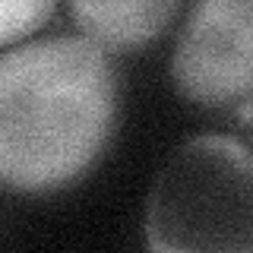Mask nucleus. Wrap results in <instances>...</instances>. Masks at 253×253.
Returning a JSON list of instances; mask_svg holds the SVG:
<instances>
[{
  "label": "nucleus",
  "instance_id": "1",
  "mask_svg": "<svg viewBox=\"0 0 253 253\" xmlns=\"http://www.w3.org/2000/svg\"><path fill=\"white\" fill-rule=\"evenodd\" d=\"M117 108V70L85 35L0 51V190L42 196L83 180L114 136Z\"/></svg>",
  "mask_w": 253,
  "mask_h": 253
},
{
  "label": "nucleus",
  "instance_id": "2",
  "mask_svg": "<svg viewBox=\"0 0 253 253\" xmlns=\"http://www.w3.org/2000/svg\"><path fill=\"white\" fill-rule=\"evenodd\" d=\"M155 253H253V152L228 133H196L158 168L146 200Z\"/></svg>",
  "mask_w": 253,
  "mask_h": 253
},
{
  "label": "nucleus",
  "instance_id": "3",
  "mask_svg": "<svg viewBox=\"0 0 253 253\" xmlns=\"http://www.w3.org/2000/svg\"><path fill=\"white\" fill-rule=\"evenodd\" d=\"M171 79L193 105L253 121V0H193Z\"/></svg>",
  "mask_w": 253,
  "mask_h": 253
},
{
  "label": "nucleus",
  "instance_id": "4",
  "mask_svg": "<svg viewBox=\"0 0 253 253\" xmlns=\"http://www.w3.org/2000/svg\"><path fill=\"white\" fill-rule=\"evenodd\" d=\"M67 13L85 35L105 51H139L171 29L184 0H63Z\"/></svg>",
  "mask_w": 253,
  "mask_h": 253
},
{
  "label": "nucleus",
  "instance_id": "5",
  "mask_svg": "<svg viewBox=\"0 0 253 253\" xmlns=\"http://www.w3.org/2000/svg\"><path fill=\"white\" fill-rule=\"evenodd\" d=\"M57 10V0H0V51L35 35Z\"/></svg>",
  "mask_w": 253,
  "mask_h": 253
}]
</instances>
